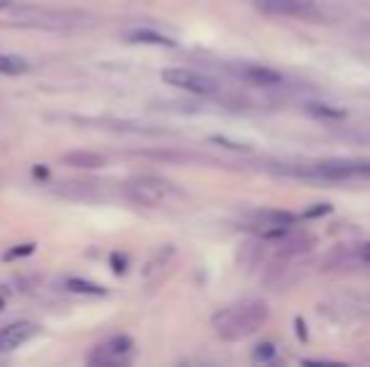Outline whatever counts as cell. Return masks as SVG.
Wrapping results in <instances>:
<instances>
[{
  "label": "cell",
  "mask_w": 370,
  "mask_h": 367,
  "mask_svg": "<svg viewBox=\"0 0 370 367\" xmlns=\"http://www.w3.org/2000/svg\"><path fill=\"white\" fill-rule=\"evenodd\" d=\"M33 252V244H26V247H21V249H13V252H8L6 254V259H13V257H21V254H31Z\"/></svg>",
  "instance_id": "16"
},
{
  "label": "cell",
  "mask_w": 370,
  "mask_h": 367,
  "mask_svg": "<svg viewBox=\"0 0 370 367\" xmlns=\"http://www.w3.org/2000/svg\"><path fill=\"white\" fill-rule=\"evenodd\" d=\"M13 0H0V8H11Z\"/></svg>",
  "instance_id": "18"
},
{
  "label": "cell",
  "mask_w": 370,
  "mask_h": 367,
  "mask_svg": "<svg viewBox=\"0 0 370 367\" xmlns=\"http://www.w3.org/2000/svg\"><path fill=\"white\" fill-rule=\"evenodd\" d=\"M267 314L269 309L262 299H247V302H237L232 307L217 312L212 325H215L217 335L222 340H245V337H250L264 325Z\"/></svg>",
  "instance_id": "1"
},
{
  "label": "cell",
  "mask_w": 370,
  "mask_h": 367,
  "mask_svg": "<svg viewBox=\"0 0 370 367\" xmlns=\"http://www.w3.org/2000/svg\"><path fill=\"white\" fill-rule=\"evenodd\" d=\"M131 340L129 337H111L108 342H103V345H98L96 350H93L91 355V365H118V362H123L126 357H129L131 352Z\"/></svg>",
  "instance_id": "6"
},
{
  "label": "cell",
  "mask_w": 370,
  "mask_h": 367,
  "mask_svg": "<svg viewBox=\"0 0 370 367\" xmlns=\"http://www.w3.org/2000/svg\"><path fill=\"white\" fill-rule=\"evenodd\" d=\"M164 83L174 86V88H182L187 93H194V96H215L220 86H217L215 78L204 73H197V71H189V68H167L161 73Z\"/></svg>",
  "instance_id": "4"
},
{
  "label": "cell",
  "mask_w": 370,
  "mask_h": 367,
  "mask_svg": "<svg viewBox=\"0 0 370 367\" xmlns=\"http://www.w3.org/2000/svg\"><path fill=\"white\" fill-rule=\"evenodd\" d=\"M255 6L267 16L279 18H317V8L307 0H255Z\"/></svg>",
  "instance_id": "5"
},
{
  "label": "cell",
  "mask_w": 370,
  "mask_h": 367,
  "mask_svg": "<svg viewBox=\"0 0 370 367\" xmlns=\"http://www.w3.org/2000/svg\"><path fill=\"white\" fill-rule=\"evenodd\" d=\"M169 257H172V247H167V249L156 252V257H154V259H151L149 264L144 267V277H146V279H151V277H154L156 272H159L161 267H164V264H167V262H169Z\"/></svg>",
  "instance_id": "12"
},
{
  "label": "cell",
  "mask_w": 370,
  "mask_h": 367,
  "mask_svg": "<svg viewBox=\"0 0 370 367\" xmlns=\"http://www.w3.org/2000/svg\"><path fill=\"white\" fill-rule=\"evenodd\" d=\"M240 73H242V78L250 81V83H255V86H277V83H282V76H279L277 71L267 68V66H245Z\"/></svg>",
  "instance_id": "9"
},
{
  "label": "cell",
  "mask_w": 370,
  "mask_h": 367,
  "mask_svg": "<svg viewBox=\"0 0 370 367\" xmlns=\"http://www.w3.org/2000/svg\"><path fill=\"white\" fill-rule=\"evenodd\" d=\"M295 227V214L287 212H262L257 217V229L264 237H277Z\"/></svg>",
  "instance_id": "8"
},
{
  "label": "cell",
  "mask_w": 370,
  "mask_h": 367,
  "mask_svg": "<svg viewBox=\"0 0 370 367\" xmlns=\"http://www.w3.org/2000/svg\"><path fill=\"white\" fill-rule=\"evenodd\" d=\"M255 357H257V360H264V357H274V345H269V342L259 345L257 350H255Z\"/></svg>",
  "instance_id": "15"
},
{
  "label": "cell",
  "mask_w": 370,
  "mask_h": 367,
  "mask_svg": "<svg viewBox=\"0 0 370 367\" xmlns=\"http://www.w3.org/2000/svg\"><path fill=\"white\" fill-rule=\"evenodd\" d=\"M300 176L322 181H353V179H370V161H322L310 169L300 171Z\"/></svg>",
  "instance_id": "2"
},
{
  "label": "cell",
  "mask_w": 370,
  "mask_h": 367,
  "mask_svg": "<svg viewBox=\"0 0 370 367\" xmlns=\"http://www.w3.org/2000/svg\"><path fill=\"white\" fill-rule=\"evenodd\" d=\"M66 287H68L71 292H78V294H103V287H98V284H93V282H83V279H68Z\"/></svg>",
  "instance_id": "14"
},
{
  "label": "cell",
  "mask_w": 370,
  "mask_h": 367,
  "mask_svg": "<svg viewBox=\"0 0 370 367\" xmlns=\"http://www.w3.org/2000/svg\"><path fill=\"white\" fill-rule=\"evenodd\" d=\"M28 71V61L21 56H0V76H21Z\"/></svg>",
  "instance_id": "11"
},
{
  "label": "cell",
  "mask_w": 370,
  "mask_h": 367,
  "mask_svg": "<svg viewBox=\"0 0 370 367\" xmlns=\"http://www.w3.org/2000/svg\"><path fill=\"white\" fill-rule=\"evenodd\" d=\"M172 187L159 176H136L126 184V197L139 207H161L167 202Z\"/></svg>",
  "instance_id": "3"
},
{
  "label": "cell",
  "mask_w": 370,
  "mask_h": 367,
  "mask_svg": "<svg viewBox=\"0 0 370 367\" xmlns=\"http://www.w3.org/2000/svg\"><path fill=\"white\" fill-rule=\"evenodd\" d=\"M360 259L368 262V264H370V244H365V247H363V252H360Z\"/></svg>",
  "instance_id": "17"
},
{
  "label": "cell",
  "mask_w": 370,
  "mask_h": 367,
  "mask_svg": "<svg viewBox=\"0 0 370 367\" xmlns=\"http://www.w3.org/2000/svg\"><path fill=\"white\" fill-rule=\"evenodd\" d=\"M131 41L136 43H154V46H174L169 38L159 36V33H151V31H139V33H131Z\"/></svg>",
  "instance_id": "13"
},
{
  "label": "cell",
  "mask_w": 370,
  "mask_h": 367,
  "mask_svg": "<svg viewBox=\"0 0 370 367\" xmlns=\"http://www.w3.org/2000/svg\"><path fill=\"white\" fill-rule=\"evenodd\" d=\"M38 332V327L33 322H13V325L0 330V352H11L16 347L26 345L33 335Z\"/></svg>",
  "instance_id": "7"
},
{
  "label": "cell",
  "mask_w": 370,
  "mask_h": 367,
  "mask_svg": "<svg viewBox=\"0 0 370 367\" xmlns=\"http://www.w3.org/2000/svg\"><path fill=\"white\" fill-rule=\"evenodd\" d=\"M63 161L68 166H76V169H98V166L106 164L101 154H91V151H71L63 156Z\"/></svg>",
  "instance_id": "10"
}]
</instances>
